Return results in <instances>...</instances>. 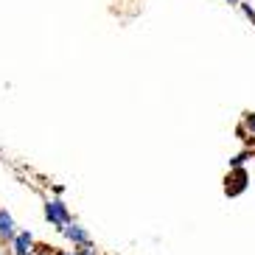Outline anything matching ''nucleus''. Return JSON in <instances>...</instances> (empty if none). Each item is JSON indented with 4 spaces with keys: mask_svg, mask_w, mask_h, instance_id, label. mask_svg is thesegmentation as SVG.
<instances>
[{
    "mask_svg": "<svg viewBox=\"0 0 255 255\" xmlns=\"http://www.w3.org/2000/svg\"><path fill=\"white\" fill-rule=\"evenodd\" d=\"M225 3H230V6H239L241 0H225Z\"/></svg>",
    "mask_w": 255,
    "mask_h": 255,
    "instance_id": "obj_11",
    "label": "nucleus"
},
{
    "mask_svg": "<svg viewBox=\"0 0 255 255\" xmlns=\"http://www.w3.org/2000/svg\"><path fill=\"white\" fill-rule=\"evenodd\" d=\"M42 210H45V219L48 225L53 227V230H65V227L73 222V213H70V208L65 205V199L62 196H48L45 205H42Z\"/></svg>",
    "mask_w": 255,
    "mask_h": 255,
    "instance_id": "obj_1",
    "label": "nucleus"
},
{
    "mask_svg": "<svg viewBox=\"0 0 255 255\" xmlns=\"http://www.w3.org/2000/svg\"><path fill=\"white\" fill-rule=\"evenodd\" d=\"M51 255H73V253H70V250H62V247H53Z\"/></svg>",
    "mask_w": 255,
    "mask_h": 255,
    "instance_id": "obj_10",
    "label": "nucleus"
},
{
    "mask_svg": "<svg viewBox=\"0 0 255 255\" xmlns=\"http://www.w3.org/2000/svg\"><path fill=\"white\" fill-rule=\"evenodd\" d=\"M244 129L255 137V113H244Z\"/></svg>",
    "mask_w": 255,
    "mask_h": 255,
    "instance_id": "obj_8",
    "label": "nucleus"
},
{
    "mask_svg": "<svg viewBox=\"0 0 255 255\" xmlns=\"http://www.w3.org/2000/svg\"><path fill=\"white\" fill-rule=\"evenodd\" d=\"M8 247H11L8 255H34L37 253V239H34L31 230H17V236L11 239Z\"/></svg>",
    "mask_w": 255,
    "mask_h": 255,
    "instance_id": "obj_2",
    "label": "nucleus"
},
{
    "mask_svg": "<svg viewBox=\"0 0 255 255\" xmlns=\"http://www.w3.org/2000/svg\"><path fill=\"white\" fill-rule=\"evenodd\" d=\"M239 8L244 11V17H247V20H253V23H255V6H250V3H244V0H241Z\"/></svg>",
    "mask_w": 255,
    "mask_h": 255,
    "instance_id": "obj_9",
    "label": "nucleus"
},
{
    "mask_svg": "<svg viewBox=\"0 0 255 255\" xmlns=\"http://www.w3.org/2000/svg\"><path fill=\"white\" fill-rule=\"evenodd\" d=\"M0 255H8V253H6V250H0Z\"/></svg>",
    "mask_w": 255,
    "mask_h": 255,
    "instance_id": "obj_12",
    "label": "nucleus"
},
{
    "mask_svg": "<svg viewBox=\"0 0 255 255\" xmlns=\"http://www.w3.org/2000/svg\"><path fill=\"white\" fill-rule=\"evenodd\" d=\"M17 236V222L6 208H0V244H11V239Z\"/></svg>",
    "mask_w": 255,
    "mask_h": 255,
    "instance_id": "obj_5",
    "label": "nucleus"
},
{
    "mask_svg": "<svg viewBox=\"0 0 255 255\" xmlns=\"http://www.w3.org/2000/svg\"><path fill=\"white\" fill-rule=\"evenodd\" d=\"M62 236H65V239H68L70 244H73V247H82V244H90V241H93L90 230H87L84 225H79L76 219L70 222L68 227H65V230H62Z\"/></svg>",
    "mask_w": 255,
    "mask_h": 255,
    "instance_id": "obj_4",
    "label": "nucleus"
},
{
    "mask_svg": "<svg viewBox=\"0 0 255 255\" xmlns=\"http://www.w3.org/2000/svg\"><path fill=\"white\" fill-rule=\"evenodd\" d=\"M247 182H250V177H247V171H244V168H233V171L227 174L225 194H227V196H239V194H244V191H247Z\"/></svg>",
    "mask_w": 255,
    "mask_h": 255,
    "instance_id": "obj_3",
    "label": "nucleus"
},
{
    "mask_svg": "<svg viewBox=\"0 0 255 255\" xmlns=\"http://www.w3.org/2000/svg\"><path fill=\"white\" fill-rule=\"evenodd\" d=\"M70 253H73V255H98V250H96V241H90V244H82V247H73Z\"/></svg>",
    "mask_w": 255,
    "mask_h": 255,
    "instance_id": "obj_6",
    "label": "nucleus"
},
{
    "mask_svg": "<svg viewBox=\"0 0 255 255\" xmlns=\"http://www.w3.org/2000/svg\"><path fill=\"white\" fill-rule=\"evenodd\" d=\"M247 157H250V151H241V154H236V157L230 160V171H233V168H244Z\"/></svg>",
    "mask_w": 255,
    "mask_h": 255,
    "instance_id": "obj_7",
    "label": "nucleus"
}]
</instances>
